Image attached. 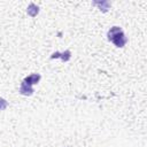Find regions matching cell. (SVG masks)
Wrapping results in <instances>:
<instances>
[{"label":"cell","mask_w":147,"mask_h":147,"mask_svg":"<svg viewBox=\"0 0 147 147\" xmlns=\"http://www.w3.org/2000/svg\"><path fill=\"white\" fill-rule=\"evenodd\" d=\"M108 39L111 42H114L117 47H123L126 44V41H127V39H126L123 30L119 26H113V28H110V30L108 31Z\"/></svg>","instance_id":"obj_1"},{"label":"cell","mask_w":147,"mask_h":147,"mask_svg":"<svg viewBox=\"0 0 147 147\" xmlns=\"http://www.w3.org/2000/svg\"><path fill=\"white\" fill-rule=\"evenodd\" d=\"M20 92H21L22 94H25V95H30V94L33 92V90H32L31 85H29V84H26L25 82H23V83H22V85H21Z\"/></svg>","instance_id":"obj_2"},{"label":"cell","mask_w":147,"mask_h":147,"mask_svg":"<svg viewBox=\"0 0 147 147\" xmlns=\"http://www.w3.org/2000/svg\"><path fill=\"white\" fill-rule=\"evenodd\" d=\"M39 79H40V76L37 75V74H33V75L26 77V78L24 79V82H25L26 84H29V85H33V84H37V83L39 82Z\"/></svg>","instance_id":"obj_3"},{"label":"cell","mask_w":147,"mask_h":147,"mask_svg":"<svg viewBox=\"0 0 147 147\" xmlns=\"http://www.w3.org/2000/svg\"><path fill=\"white\" fill-rule=\"evenodd\" d=\"M38 11H39V8H38L36 5H33V3H31V5L29 6V8H28V14H29L30 16H36V15L38 14Z\"/></svg>","instance_id":"obj_4"}]
</instances>
